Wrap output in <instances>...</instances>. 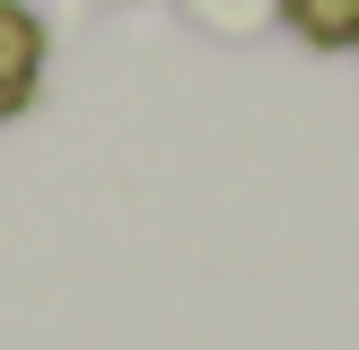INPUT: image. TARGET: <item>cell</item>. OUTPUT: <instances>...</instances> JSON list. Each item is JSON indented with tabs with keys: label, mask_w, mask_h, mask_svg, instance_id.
Segmentation results:
<instances>
[{
	"label": "cell",
	"mask_w": 359,
	"mask_h": 350,
	"mask_svg": "<svg viewBox=\"0 0 359 350\" xmlns=\"http://www.w3.org/2000/svg\"><path fill=\"white\" fill-rule=\"evenodd\" d=\"M35 70H44V27H35L27 9L0 0V122L35 97Z\"/></svg>",
	"instance_id": "1"
},
{
	"label": "cell",
	"mask_w": 359,
	"mask_h": 350,
	"mask_svg": "<svg viewBox=\"0 0 359 350\" xmlns=\"http://www.w3.org/2000/svg\"><path fill=\"white\" fill-rule=\"evenodd\" d=\"M280 18L307 44H359V0H280Z\"/></svg>",
	"instance_id": "2"
}]
</instances>
